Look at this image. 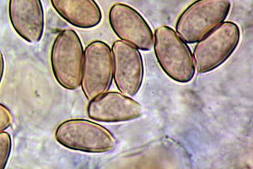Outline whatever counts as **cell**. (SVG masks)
Masks as SVG:
<instances>
[{"instance_id": "52a82bcc", "label": "cell", "mask_w": 253, "mask_h": 169, "mask_svg": "<svg viewBox=\"0 0 253 169\" xmlns=\"http://www.w3.org/2000/svg\"><path fill=\"white\" fill-rule=\"evenodd\" d=\"M113 80L117 89L125 95L134 97L143 83V60L139 49L122 40L112 46Z\"/></svg>"}, {"instance_id": "6da1fadb", "label": "cell", "mask_w": 253, "mask_h": 169, "mask_svg": "<svg viewBox=\"0 0 253 169\" xmlns=\"http://www.w3.org/2000/svg\"><path fill=\"white\" fill-rule=\"evenodd\" d=\"M153 48L158 64L175 82L187 83L195 76L193 53L188 45L168 26L155 29Z\"/></svg>"}, {"instance_id": "30bf717a", "label": "cell", "mask_w": 253, "mask_h": 169, "mask_svg": "<svg viewBox=\"0 0 253 169\" xmlns=\"http://www.w3.org/2000/svg\"><path fill=\"white\" fill-rule=\"evenodd\" d=\"M8 15L11 24L20 38L37 43L44 30V13L42 0H9Z\"/></svg>"}, {"instance_id": "8fae6325", "label": "cell", "mask_w": 253, "mask_h": 169, "mask_svg": "<svg viewBox=\"0 0 253 169\" xmlns=\"http://www.w3.org/2000/svg\"><path fill=\"white\" fill-rule=\"evenodd\" d=\"M58 15L68 23L81 29L98 26L102 12L94 0H50Z\"/></svg>"}, {"instance_id": "7c38bea8", "label": "cell", "mask_w": 253, "mask_h": 169, "mask_svg": "<svg viewBox=\"0 0 253 169\" xmlns=\"http://www.w3.org/2000/svg\"><path fill=\"white\" fill-rule=\"evenodd\" d=\"M12 137L8 132H0V169L6 168L12 151Z\"/></svg>"}, {"instance_id": "5b68a950", "label": "cell", "mask_w": 253, "mask_h": 169, "mask_svg": "<svg viewBox=\"0 0 253 169\" xmlns=\"http://www.w3.org/2000/svg\"><path fill=\"white\" fill-rule=\"evenodd\" d=\"M240 40L239 26L223 22L197 42L193 55L196 71L203 74L218 68L234 53Z\"/></svg>"}, {"instance_id": "4fadbf2b", "label": "cell", "mask_w": 253, "mask_h": 169, "mask_svg": "<svg viewBox=\"0 0 253 169\" xmlns=\"http://www.w3.org/2000/svg\"><path fill=\"white\" fill-rule=\"evenodd\" d=\"M13 122V116L12 112L6 106L0 103V132L10 127Z\"/></svg>"}, {"instance_id": "3957f363", "label": "cell", "mask_w": 253, "mask_h": 169, "mask_svg": "<svg viewBox=\"0 0 253 169\" xmlns=\"http://www.w3.org/2000/svg\"><path fill=\"white\" fill-rule=\"evenodd\" d=\"M230 0H196L178 18L176 33L186 43H196L227 19Z\"/></svg>"}, {"instance_id": "5bb4252c", "label": "cell", "mask_w": 253, "mask_h": 169, "mask_svg": "<svg viewBox=\"0 0 253 169\" xmlns=\"http://www.w3.org/2000/svg\"><path fill=\"white\" fill-rule=\"evenodd\" d=\"M4 71V60L3 54L2 51L0 50V84H1V81L3 80V77Z\"/></svg>"}, {"instance_id": "277c9868", "label": "cell", "mask_w": 253, "mask_h": 169, "mask_svg": "<svg viewBox=\"0 0 253 169\" xmlns=\"http://www.w3.org/2000/svg\"><path fill=\"white\" fill-rule=\"evenodd\" d=\"M84 48L78 34L66 29L58 34L51 50V65L55 80L61 86L73 91L81 85Z\"/></svg>"}, {"instance_id": "9c48e42d", "label": "cell", "mask_w": 253, "mask_h": 169, "mask_svg": "<svg viewBox=\"0 0 253 169\" xmlns=\"http://www.w3.org/2000/svg\"><path fill=\"white\" fill-rule=\"evenodd\" d=\"M87 114L92 120L99 123H124L140 118L142 106L121 92L107 91L89 101Z\"/></svg>"}, {"instance_id": "7a4b0ae2", "label": "cell", "mask_w": 253, "mask_h": 169, "mask_svg": "<svg viewBox=\"0 0 253 169\" xmlns=\"http://www.w3.org/2000/svg\"><path fill=\"white\" fill-rule=\"evenodd\" d=\"M55 137L63 147L84 153H109L117 146L116 138L110 130L84 119L63 121L56 128Z\"/></svg>"}, {"instance_id": "8992f818", "label": "cell", "mask_w": 253, "mask_h": 169, "mask_svg": "<svg viewBox=\"0 0 253 169\" xmlns=\"http://www.w3.org/2000/svg\"><path fill=\"white\" fill-rule=\"evenodd\" d=\"M113 82V58L109 45L100 40L90 42L84 50L81 85L87 100L109 91Z\"/></svg>"}, {"instance_id": "ba28073f", "label": "cell", "mask_w": 253, "mask_h": 169, "mask_svg": "<svg viewBox=\"0 0 253 169\" xmlns=\"http://www.w3.org/2000/svg\"><path fill=\"white\" fill-rule=\"evenodd\" d=\"M109 23L117 37L142 51L153 46L152 30L146 20L135 9L128 4H113L108 14Z\"/></svg>"}]
</instances>
